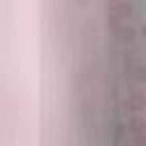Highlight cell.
<instances>
[{"label":"cell","mask_w":146,"mask_h":146,"mask_svg":"<svg viewBox=\"0 0 146 146\" xmlns=\"http://www.w3.org/2000/svg\"><path fill=\"white\" fill-rule=\"evenodd\" d=\"M137 78L139 80H146V66H139L137 68Z\"/></svg>","instance_id":"7a4b0ae2"},{"label":"cell","mask_w":146,"mask_h":146,"mask_svg":"<svg viewBox=\"0 0 146 146\" xmlns=\"http://www.w3.org/2000/svg\"><path fill=\"white\" fill-rule=\"evenodd\" d=\"M114 2H121V0H114Z\"/></svg>","instance_id":"5b68a950"},{"label":"cell","mask_w":146,"mask_h":146,"mask_svg":"<svg viewBox=\"0 0 146 146\" xmlns=\"http://www.w3.org/2000/svg\"><path fill=\"white\" fill-rule=\"evenodd\" d=\"M114 14H116V16H128V14H130V5H128V2H119V7L114 9Z\"/></svg>","instance_id":"6da1fadb"},{"label":"cell","mask_w":146,"mask_h":146,"mask_svg":"<svg viewBox=\"0 0 146 146\" xmlns=\"http://www.w3.org/2000/svg\"><path fill=\"white\" fill-rule=\"evenodd\" d=\"M137 146H146V137L141 132H137Z\"/></svg>","instance_id":"3957f363"},{"label":"cell","mask_w":146,"mask_h":146,"mask_svg":"<svg viewBox=\"0 0 146 146\" xmlns=\"http://www.w3.org/2000/svg\"><path fill=\"white\" fill-rule=\"evenodd\" d=\"M141 36H146V23L141 25Z\"/></svg>","instance_id":"277c9868"}]
</instances>
